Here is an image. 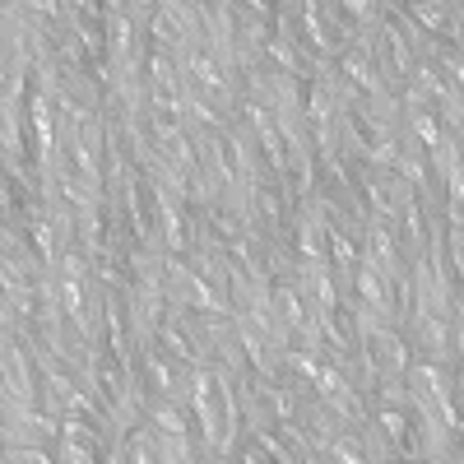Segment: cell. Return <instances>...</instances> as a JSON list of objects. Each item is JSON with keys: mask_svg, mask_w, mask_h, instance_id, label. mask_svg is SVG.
Segmentation results:
<instances>
[{"mask_svg": "<svg viewBox=\"0 0 464 464\" xmlns=\"http://www.w3.org/2000/svg\"><path fill=\"white\" fill-rule=\"evenodd\" d=\"M339 10H343V19L353 24L358 33L381 28V0H339Z\"/></svg>", "mask_w": 464, "mask_h": 464, "instance_id": "18", "label": "cell"}, {"mask_svg": "<svg viewBox=\"0 0 464 464\" xmlns=\"http://www.w3.org/2000/svg\"><path fill=\"white\" fill-rule=\"evenodd\" d=\"M0 459L5 464H56V446H5Z\"/></svg>", "mask_w": 464, "mask_h": 464, "instance_id": "19", "label": "cell"}, {"mask_svg": "<svg viewBox=\"0 0 464 464\" xmlns=\"http://www.w3.org/2000/svg\"><path fill=\"white\" fill-rule=\"evenodd\" d=\"M107 10V70H126L149 61V19L153 0H111Z\"/></svg>", "mask_w": 464, "mask_h": 464, "instance_id": "1", "label": "cell"}, {"mask_svg": "<svg viewBox=\"0 0 464 464\" xmlns=\"http://www.w3.org/2000/svg\"><path fill=\"white\" fill-rule=\"evenodd\" d=\"M61 441V413L47 404H24L0 395V446H56Z\"/></svg>", "mask_w": 464, "mask_h": 464, "instance_id": "3", "label": "cell"}, {"mask_svg": "<svg viewBox=\"0 0 464 464\" xmlns=\"http://www.w3.org/2000/svg\"><path fill=\"white\" fill-rule=\"evenodd\" d=\"M149 126H153V144H159V153L172 163V168H181L186 177L200 168V149H196V135H190L181 121H163V116H149Z\"/></svg>", "mask_w": 464, "mask_h": 464, "instance_id": "9", "label": "cell"}, {"mask_svg": "<svg viewBox=\"0 0 464 464\" xmlns=\"http://www.w3.org/2000/svg\"><path fill=\"white\" fill-rule=\"evenodd\" d=\"M190 418H196V441H200V459H218V441H223V404L214 391V372L209 367H190Z\"/></svg>", "mask_w": 464, "mask_h": 464, "instance_id": "7", "label": "cell"}, {"mask_svg": "<svg viewBox=\"0 0 464 464\" xmlns=\"http://www.w3.org/2000/svg\"><path fill=\"white\" fill-rule=\"evenodd\" d=\"M395 242H400V256L413 265L422 260V251H428V214H422L418 200H409L400 209V223H395Z\"/></svg>", "mask_w": 464, "mask_h": 464, "instance_id": "11", "label": "cell"}, {"mask_svg": "<svg viewBox=\"0 0 464 464\" xmlns=\"http://www.w3.org/2000/svg\"><path fill=\"white\" fill-rule=\"evenodd\" d=\"M149 47L153 52H168V56H181L186 52V37L172 28V19L159 5H153V19H149Z\"/></svg>", "mask_w": 464, "mask_h": 464, "instance_id": "15", "label": "cell"}, {"mask_svg": "<svg viewBox=\"0 0 464 464\" xmlns=\"http://www.w3.org/2000/svg\"><path fill=\"white\" fill-rule=\"evenodd\" d=\"M135 376L144 385V395H159L172 404H190V367L172 358L159 339H149L135 348Z\"/></svg>", "mask_w": 464, "mask_h": 464, "instance_id": "2", "label": "cell"}, {"mask_svg": "<svg viewBox=\"0 0 464 464\" xmlns=\"http://www.w3.org/2000/svg\"><path fill=\"white\" fill-rule=\"evenodd\" d=\"M358 432H362V450H367V464H391V459H400V455H395V446H391V437H385V432L376 428V418H367Z\"/></svg>", "mask_w": 464, "mask_h": 464, "instance_id": "17", "label": "cell"}, {"mask_svg": "<svg viewBox=\"0 0 464 464\" xmlns=\"http://www.w3.org/2000/svg\"><path fill=\"white\" fill-rule=\"evenodd\" d=\"M159 10L172 19V28L186 37V47H205V19H200V0H159Z\"/></svg>", "mask_w": 464, "mask_h": 464, "instance_id": "12", "label": "cell"}, {"mask_svg": "<svg viewBox=\"0 0 464 464\" xmlns=\"http://www.w3.org/2000/svg\"><path fill=\"white\" fill-rule=\"evenodd\" d=\"M126 464H159V432H153V422L144 418L140 428H130L126 437Z\"/></svg>", "mask_w": 464, "mask_h": 464, "instance_id": "14", "label": "cell"}, {"mask_svg": "<svg viewBox=\"0 0 464 464\" xmlns=\"http://www.w3.org/2000/svg\"><path fill=\"white\" fill-rule=\"evenodd\" d=\"M404 334H409V348H413L418 358H432V362L459 372V358H464V321L450 325L437 312H428V306H413Z\"/></svg>", "mask_w": 464, "mask_h": 464, "instance_id": "4", "label": "cell"}, {"mask_svg": "<svg viewBox=\"0 0 464 464\" xmlns=\"http://www.w3.org/2000/svg\"><path fill=\"white\" fill-rule=\"evenodd\" d=\"M325 459L334 464H367V450H362V432L358 428H343L325 441Z\"/></svg>", "mask_w": 464, "mask_h": 464, "instance_id": "16", "label": "cell"}, {"mask_svg": "<svg viewBox=\"0 0 464 464\" xmlns=\"http://www.w3.org/2000/svg\"><path fill=\"white\" fill-rule=\"evenodd\" d=\"M404 14L428 37H437V43L464 47V5L459 0H413V5H404Z\"/></svg>", "mask_w": 464, "mask_h": 464, "instance_id": "8", "label": "cell"}, {"mask_svg": "<svg viewBox=\"0 0 464 464\" xmlns=\"http://www.w3.org/2000/svg\"><path fill=\"white\" fill-rule=\"evenodd\" d=\"M367 409H372V418H376V428L391 437V446H395V455L404 459V446H409V409H395V404H376V400H367Z\"/></svg>", "mask_w": 464, "mask_h": 464, "instance_id": "13", "label": "cell"}, {"mask_svg": "<svg viewBox=\"0 0 464 464\" xmlns=\"http://www.w3.org/2000/svg\"><path fill=\"white\" fill-rule=\"evenodd\" d=\"M269 43H275V24L251 14L246 5H237V70L246 74V70L265 65V47Z\"/></svg>", "mask_w": 464, "mask_h": 464, "instance_id": "10", "label": "cell"}, {"mask_svg": "<svg viewBox=\"0 0 464 464\" xmlns=\"http://www.w3.org/2000/svg\"><path fill=\"white\" fill-rule=\"evenodd\" d=\"M205 19V52L223 70V80L232 89H242V70H237V0H209L200 5Z\"/></svg>", "mask_w": 464, "mask_h": 464, "instance_id": "6", "label": "cell"}, {"mask_svg": "<svg viewBox=\"0 0 464 464\" xmlns=\"http://www.w3.org/2000/svg\"><path fill=\"white\" fill-rule=\"evenodd\" d=\"M404 376L418 385L422 395L432 400V409H437V418H441V428L459 437V432H464V418H459V372L413 353V362H409V372H404Z\"/></svg>", "mask_w": 464, "mask_h": 464, "instance_id": "5", "label": "cell"}]
</instances>
